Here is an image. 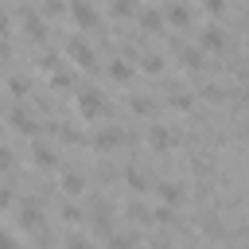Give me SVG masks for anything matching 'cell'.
Returning a JSON list of instances; mask_svg holds the SVG:
<instances>
[{
  "label": "cell",
  "mask_w": 249,
  "mask_h": 249,
  "mask_svg": "<svg viewBox=\"0 0 249 249\" xmlns=\"http://www.w3.org/2000/svg\"><path fill=\"white\" fill-rule=\"evenodd\" d=\"M124 140H128V132H124L121 124H97V128L86 136V144H89L97 156H109V152L124 148Z\"/></svg>",
  "instance_id": "6da1fadb"
},
{
  "label": "cell",
  "mask_w": 249,
  "mask_h": 249,
  "mask_svg": "<svg viewBox=\"0 0 249 249\" xmlns=\"http://www.w3.org/2000/svg\"><path fill=\"white\" fill-rule=\"evenodd\" d=\"M86 222H89V230H93V237H113L117 233V222H113V206H109V198H97L93 206H89V214H86Z\"/></svg>",
  "instance_id": "7a4b0ae2"
},
{
  "label": "cell",
  "mask_w": 249,
  "mask_h": 249,
  "mask_svg": "<svg viewBox=\"0 0 249 249\" xmlns=\"http://www.w3.org/2000/svg\"><path fill=\"white\" fill-rule=\"evenodd\" d=\"M62 51H66V58H70L78 70H89V74L97 70V51H93V43H86L82 35H70Z\"/></svg>",
  "instance_id": "3957f363"
},
{
  "label": "cell",
  "mask_w": 249,
  "mask_h": 249,
  "mask_svg": "<svg viewBox=\"0 0 249 249\" xmlns=\"http://www.w3.org/2000/svg\"><path fill=\"white\" fill-rule=\"evenodd\" d=\"M74 109H78L82 121H97V117H105V97H101V89L82 86V89L74 93Z\"/></svg>",
  "instance_id": "277c9868"
},
{
  "label": "cell",
  "mask_w": 249,
  "mask_h": 249,
  "mask_svg": "<svg viewBox=\"0 0 249 249\" xmlns=\"http://www.w3.org/2000/svg\"><path fill=\"white\" fill-rule=\"evenodd\" d=\"M31 163H35L39 171H58V167H62V152L51 148V144H43V140L35 136V140H31Z\"/></svg>",
  "instance_id": "5b68a950"
},
{
  "label": "cell",
  "mask_w": 249,
  "mask_h": 249,
  "mask_svg": "<svg viewBox=\"0 0 249 249\" xmlns=\"http://www.w3.org/2000/svg\"><path fill=\"white\" fill-rule=\"evenodd\" d=\"M152 191H156V198H160L163 206H171V210L187 202V187H183L179 179H156V183H152Z\"/></svg>",
  "instance_id": "8992f818"
},
{
  "label": "cell",
  "mask_w": 249,
  "mask_h": 249,
  "mask_svg": "<svg viewBox=\"0 0 249 249\" xmlns=\"http://www.w3.org/2000/svg\"><path fill=\"white\" fill-rule=\"evenodd\" d=\"M66 16L78 23V31H97V8L89 0H70L66 4Z\"/></svg>",
  "instance_id": "52a82bcc"
},
{
  "label": "cell",
  "mask_w": 249,
  "mask_h": 249,
  "mask_svg": "<svg viewBox=\"0 0 249 249\" xmlns=\"http://www.w3.org/2000/svg\"><path fill=\"white\" fill-rule=\"evenodd\" d=\"M171 51H175V62H179L183 74H198V70H202V51H198V47H187V43L171 39Z\"/></svg>",
  "instance_id": "ba28073f"
},
{
  "label": "cell",
  "mask_w": 249,
  "mask_h": 249,
  "mask_svg": "<svg viewBox=\"0 0 249 249\" xmlns=\"http://www.w3.org/2000/svg\"><path fill=\"white\" fill-rule=\"evenodd\" d=\"M19 31L39 47V43H47V23H43V16H35L31 8H19Z\"/></svg>",
  "instance_id": "9c48e42d"
},
{
  "label": "cell",
  "mask_w": 249,
  "mask_h": 249,
  "mask_svg": "<svg viewBox=\"0 0 249 249\" xmlns=\"http://www.w3.org/2000/svg\"><path fill=\"white\" fill-rule=\"evenodd\" d=\"M198 51H202V54H222V51H226V31H222L218 23L198 27Z\"/></svg>",
  "instance_id": "30bf717a"
},
{
  "label": "cell",
  "mask_w": 249,
  "mask_h": 249,
  "mask_svg": "<svg viewBox=\"0 0 249 249\" xmlns=\"http://www.w3.org/2000/svg\"><path fill=\"white\" fill-rule=\"evenodd\" d=\"M8 124H12L19 136H27V140H35V136H39V121H35V113H31V109H23V105H16V109L8 113Z\"/></svg>",
  "instance_id": "8fae6325"
},
{
  "label": "cell",
  "mask_w": 249,
  "mask_h": 249,
  "mask_svg": "<svg viewBox=\"0 0 249 249\" xmlns=\"http://www.w3.org/2000/svg\"><path fill=\"white\" fill-rule=\"evenodd\" d=\"M16 226L27 230V233H39V237H43V233H47V230H43V206H39V202H23L19 214H16Z\"/></svg>",
  "instance_id": "7c38bea8"
},
{
  "label": "cell",
  "mask_w": 249,
  "mask_h": 249,
  "mask_svg": "<svg viewBox=\"0 0 249 249\" xmlns=\"http://www.w3.org/2000/svg\"><path fill=\"white\" fill-rule=\"evenodd\" d=\"M148 148H152L156 156H167V152L175 148V132H171L167 124H148Z\"/></svg>",
  "instance_id": "4fadbf2b"
},
{
  "label": "cell",
  "mask_w": 249,
  "mask_h": 249,
  "mask_svg": "<svg viewBox=\"0 0 249 249\" xmlns=\"http://www.w3.org/2000/svg\"><path fill=\"white\" fill-rule=\"evenodd\" d=\"M121 183H124L128 191H136V195H144V191H152V183H156V179H148V175H144V167H136V163H128V167H121Z\"/></svg>",
  "instance_id": "5bb4252c"
},
{
  "label": "cell",
  "mask_w": 249,
  "mask_h": 249,
  "mask_svg": "<svg viewBox=\"0 0 249 249\" xmlns=\"http://www.w3.org/2000/svg\"><path fill=\"white\" fill-rule=\"evenodd\" d=\"M58 187H62V195H66V198H78V195H86V191H89V183H86V175H82V171H62V175H58Z\"/></svg>",
  "instance_id": "9a60e30c"
},
{
  "label": "cell",
  "mask_w": 249,
  "mask_h": 249,
  "mask_svg": "<svg viewBox=\"0 0 249 249\" xmlns=\"http://www.w3.org/2000/svg\"><path fill=\"white\" fill-rule=\"evenodd\" d=\"M121 214H124L128 222H136V226H156V218H152V206H144V202H136V198H128Z\"/></svg>",
  "instance_id": "2e32d148"
},
{
  "label": "cell",
  "mask_w": 249,
  "mask_h": 249,
  "mask_svg": "<svg viewBox=\"0 0 249 249\" xmlns=\"http://www.w3.org/2000/svg\"><path fill=\"white\" fill-rule=\"evenodd\" d=\"M163 105L175 109V113H191V109H195V93H191V89H171V93L163 97Z\"/></svg>",
  "instance_id": "e0dca14e"
},
{
  "label": "cell",
  "mask_w": 249,
  "mask_h": 249,
  "mask_svg": "<svg viewBox=\"0 0 249 249\" xmlns=\"http://www.w3.org/2000/svg\"><path fill=\"white\" fill-rule=\"evenodd\" d=\"M136 19H140V27H144L148 35H160V31H163V23H167L156 8H140V12H136Z\"/></svg>",
  "instance_id": "ac0fdd59"
},
{
  "label": "cell",
  "mask_w": 249,
  "mask_h": 249,
  "mask_svg": "<svg viewBox=\"0 0 249 249\" xmlns=\"http://www.w3.org/2000/svg\"><path fill=\"white\" fill-rule=\"evenodd\" d=\"M163 19H167L171 27H187V23H191V8H187V4H179V0H171V4H167V12H163Z\"/></svg>",
  "instance_id": "d6986e66"
},
{
  "label": "cell",
  "mask_w": 249,
  "mask_h": 249,
  "mask_svg": "<svg viewBox=\"0 0 249 249\" xmlns=\"http://www.w3.org/2000/svg\"><path fill=\"white\" fill-rule=\"evenodd\" d=\"M128 113L152 117V113H156V97H148V93H128Z\"/></svg>",
  "instance_id": "ffe728a7"
},
{
  "label": "cell",
  "mask_w": 249,
  "mask_h": 249,
  "mask_svg": "<svg viewBox=\"0 0 249 249\" xmlns=\"http://www.w3.org/2000/svg\"><path fill=\"white\" fill-rule=\"evenodd\" d=\"M58 218H62L66 226H82V222H86V214H82V206H78L74 198H62V202H58Z\"/></svg>",
  "instance_id": "44dd1931"
},
{
  "label": "cell",
  "mask_w": 249,
  "mask_h": 249,
  "mask_svg": "<svg viewBox=\"0 0 249 249\" xmlns=\"http://www.w3.org/2000/svg\"><path fill=\"white\" fill-rule=\"evenodd\" d=\"M198 233L210 237V241H218V237H226V226H222L214 214H202V218H198Z\"/></svg>",
  "instance_id": "7402d4cb"
},
{
  "label": "cell",
  "mask_w": 249,
  "mask_h": 249,
  "mask_svg": "<svg viewBox=\"0 0 249 249\" xmlns=\"http://www.w3.org/2000/svg\"><path fill=\"white\" fill-rule=\"evenodd\" d=\"M198 97L210 101V105H222V101H226V86H222V82H202V86H198Z\"/></svg>",
  "instance_id": "603a6c76"
},
{
  "label": "cell",
  "mask_w": 249,
  "mask_h": 249,
  "mask_svg": "<svg viewBox=\"0 0 249 249\" xmlns=\"http://www.w3.org/2000/svg\"><path fill=\"white\" fill-rule=\"evenodd\" d=\"M136 62H140L144 74H163V54H160V51H144Z\"/></svg>",
  "instance_id": "cb8c5ba5"
},
{
  "label": "cell",
  "mask_w": 249,
  "mask_h": 249,
  "mask_svg": "<svg viewBox=\"0 0 249 249\" xmlns=\"http://www.w3.org/2000/svg\"><path fill=\"white\" fill-rule=\"evenodd\" d=\"M8 93H12L16 101L31 97V78H23V74H12V78H8Z\"/></svg>",
  "instance_id": "d4e9b609"
},
{
  "label": "cell",
  "mask_w": 249,
  "mask_h": 249,
  "mask_svg": "<svg viewBox=\"0 0 249 249\" xmlns=\"http://www.w3.org/2000/svg\"><path fill=\"white\" fill-rule=\"evenodd\" d=\"M54 132H58V140L70 144V148H82V144H86V136H82L74 124H54Z\"/></svg>",
  "instance_id": "484cf974"
},
{
  "label": "cell",
  "mask_w": 249,
  "mask_h": 249,
  "mask_svg": "<svg viewBox=\"0 0 249 249\" xmlns=\"http://www.w3.org/2000/svg\"><path fill=\"white\" fill-rule=\"evenodd\" d=\"M105 70H109V78H113V82H128V78H132V66H128V58H113Z\"/></svg>",
  "instance_id": "4316f807"
},
{
  "label": "cell",
  "mask_w": 249,
  "mask_h": 249,
  "mask_svg": "<svg viewBox=\"0 0 249 249\" xmlns=\"http://www.w3.org/2000/svg\"><path fill=\"white\" fill-rule=\"evenodd\" d=\"M109 12H113L117 19H128V16H136L140 8H136V0H109Z\"/></svg>",
  "instance_id": "83f0119b"
},
{
  "label": "cell",
  "mask_w": 249,
  "mask_h": 249,
  "mask_svg": "<svg viewBox=\"0 0 249 249\" xmlns=\"http://www.w3.org/2000/svg\"><path fill=\"white\" fill-rule=\"evenodd\" d=\"M136 233H113V237H105V249H136Z\"/></svg>",
  "instance_id": "f1b7e54d"
},
{
  "label": "cell",
  "mask_w": 249,
  "mask_h": 249,
  "mask_svg": "<svg viewBox=\"0 0 249 249\" xmlns=\"http://www.w3.org/2000/svg\"><path fill=\"white\" fill-rule=\"evenodd\" d=\"M62 249H97V245H93V237H86V233H66V237H62Z\"/></svg>",
  "instance_id": "f546056e"
},
{
  "label": "cell",
  "mask_w": 249,
  "mask_h": 249,
  "mask_svg": "<svg viewBox=\"0 0 249 249\" xmlns=\"http://www.w3.org/2000/svg\"><path fill=\"white\" fill-rule=\"evenodd\" d=\"M51 89H74V74L54 70V74H51Z\"/></svg>",
  "instance_id": "4dcf8cb0"
},
{
  "label": "cell",
  "mask_w": 249,
  "mask_h": 249,
  "mask_svg": "<svg viewBox=\"0 0 249 249\" xmlns=\"http://www.w3.org/2000/svg\"><path fill=\"white\" fill-rule=\"evenodd\" d=\"M12 167H16V152L8 144H0V171H12Z\"/></svg>",
  "instance_id": "1f68e13d"
},
{
  "label": "cell",
  "mask_w": 249,
  "mask_h": 249,
  "mask_svg": "<svg viewBox=\"0 0 249 249\" xmlns=\"http://www.w3.org/2000/svg\"><path fill=\"white\" fill-rule=\"evenodd\" d=\"M62 12H66L62 0H43V16H62Z\"/></svg>",
  "instance_id": "d6a6232c"
},
{
  "label": "cell",
  "mask_w": 249,
  "mask_h": 249,
  "mask_svg": "<svg viewBox=\"0 0 249 249\" xmlns=\"http://www.w3.org/2000/svg\"><path fill=\"white\" fill-rule=\"evenodd\" d=\"M202 8H206L210 16H226V8H230V4H226V0H202Z\"/></svg>",
  "instance_id": "836d02e7"
},
{
  "label": "cell",
  "mask_w": 249,
  "mask_h": 249,
  "mask_svg": "<svg viewBox=\"0 0 249 249\" xmlns=\"http://www.w3.org/2000/svg\"><path fill=\"white\" fill-rule=\"evenodd\" d=\"M0 249H19V241H16L12 230H0Z\"/></svg>",
  "instance_id": "e575fe53"
},
{
  "label": "cell",
  "mask_w": 249,
  "mask_h": 249,
  "mask_svg": "<svg viewBox=\"0 0 249 249\" xmlns=\"http://www.w3.org/2000/svg\"><path fill=\"white\" fill-rule=\"evenodd\" d=\"M12 202H16V195H12V187H4V183H0V210H8Z\"/></svg>",
  "instance_id": "d590c367"
},
{
  "label": "cell",
  "mask_w": 249,
  "mask_h": 249,
  "mask_svg": "<svg viewBox=\"0 0 249 249\" xmlns=\"http://www.w3.org/2000/svg\"><path fill=\"white\" fill-rule=\"evenodd\" d=\"M8 35H12V19L0 12V39H8Z\"/></svg>",
  "instance_id": "8d00e7d4"
},
{
  "label": "cell",
  "mask_w": 249,
  "mask_h": 249,
  "mask_svg": "<svg viewBox=\"0 0 249 249\" xmlns=\"http://www.w3.org/2000/svg\"><path fill=\"white\" fill-rule=\"evenodd\" d=\"M27 249H47V245H43V241H35V245H27Z\"/></svg>",
  "instance_id": "74e56055"
},
{
  "label": "cell",
  "mask_w": 249,
  "mask_h": 249,
  "mask_svg": "<svg viewBox=\"0 0 249 249\" xmlns=\"http://www.w3.org/2000/svg\"><path fill=\"white\" fill-rule=\"evenodd\" d=\"M0 128H4V124H0Z\"/></svg>",
  "instance_id": "f35d334b"
}]
</instances>
